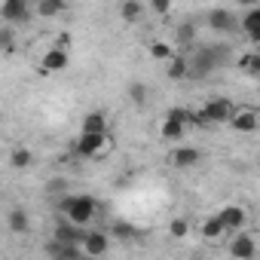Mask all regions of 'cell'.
<instances>
[{"instance_id":"6da1fadb","label":"cell","mask_w":260,"mask_h":260,"mask_svg":"<svg viewBox=\"0 0 260 260\" xmlns=\"http://www.w3.org/2000/svg\"><path fill=\"white\" fill-rule=\"evenodd\" d=\"M230 61V46H199L193 55H190V77L193 80H202V77H208L214 68H220V64H226Z\"/></svg>"},{"instance_id":"7a4b0ae2","label":"cell","mask_w":260,"mask_h":260,"mask_svg":"<svg viewBox=\"0 0 260 260\" xmlns=\"http://www.w3.org/2000/svg\"><path fill=\"white\" fill-rule=\"evenodd\" d=\"M61 208H64V214H68V220L77 223V226H86V223L95 217V199H92V196H68Z\"/></svg>"},{"instance_id":"3957f363","label":"cell","mask_w":260,"mask_h":260,"mask_svg":"<svg viewBox=\"0 0 260 260\" xmlns=\"http://www.w3.org/2000/svg\"><path fill=\"white\" fill-rule=\"evenodd\" d=\"M187 122H190V110L172 107V110H169V116H166V122H162V138H166V141H178V138L184 135Z\"/></svg>"},{"instance_id":"277c9868","label":"cell","mask_w":260,"mask_h":260,"mask_svg":"<svg viewBox=\"0 0 260 260\" xmlns=\"http://www.w3.org/2000/svg\"><path fill=\"white\" fill-rule=\"evenodd\" d=\"M107 144H110V141H107L104 132H101V135H89V132H83L80 141H77L74 147H77L80 156H101V153L107 150Z\"/></svg>"},{"instance_id":"5b68a950","label":"cell","mask_w":260,"mask_h":260,"mask_svg":"<svg viewBox=\"0 0 260 260\" xmlns=\"http://www.w3.org/2000/svg\"><path fill=\"white\" fill-rule=\"evenodd\" d=\"M205 113H208V119L217 125V122H230L233 119V104H230V98H208L205 101V107H202Z\"/></svg>"},{"instance_id":"8992f818","label":"cell","mask_w":260,"mask_h":260,"mask_svg":"<svg viewBox=\"0 0 260 260\" xmlns=\"http://www.w3.org/2000/svg\"><path fill=\"white\" fill-rule=\"evenodd\" d=\"M230 125L236 128V132H254V128H260V110H254V107H242V110L233 113Z\"/></svg>"},{"instance_id":"52a82bcc","label":"cell","mask_w":260,"mask_h":260,"mask_svg":"<svg viewBox=\"0 0 260 260\" xmlns=\"http://www.w3.org/2000/svg\"><path fill=\"white\" fill-rule=\"evenodd\" d=\"M55 242H61V245H83V242H86V233H80L77 223L61 220L58 230H55Z\"/></svg>"},{"instance_id":"ba28073f","label":"cell","mask_w":260,"mask_h":260,"mask_svg":"<svg viewBox=\"0 0 260 260\" xmlns=\"http://www.w3.org/2000/svg\"><path fill=\"white\" fill-rule=\"evenodd\" d=\"M28 16H31V10H28L25 0H7V4L0 7V19L4 22H25Z\"/></svg>"},{"instance_id":"9c48e42d","label":"cell","mask_w":260,"mask_h":260,"mask_svg":"<svg viewBox=\"0 0 260 260\" xmlns=\"http://www.w3.org/2000/svg\"><path fill=\"white\" fill-rule=\"evenodd\" d=\"M46 254H49L52 260H83L80 245H61V242H55V239L46 245Z\"/></svg>"},{"instance_id":"30bf717a","label":"cell","mask_w":260,"mask_h":260,"mask_svg":"<svg viewBox=\"0 0 260 260\" xmlns=\"http://www.w3.org/2000/svg\"><path fill=\"white\" fill-rule=\"evenodd\" d=\"M254 251H257V245H254V236H236L233 239V245H230V254L236 257V260H251L254 257Z\"/></svg>"},{"instance_id":"8fae6325","label":"cell","mask_w":260,"mask_h":260,"mask_svg":"<svg viewBox=\"0 0 260 260\" xmlns=\"http://www.w3.org/2000/svg\"><path fill=\"white\" fill-rule=\"evenodd\" d=\"M202 159V153L196 150V147H175L172 150V166L175 169H190V166H196Z\"/></svg>"},{"instance_id":"7c38bea8","label":"cell","mask_w":260,"mask_h":260,"mask_svg":"<svg viewBox=\"0 0 260 260\" xmlns=\"http://www.w3.org/2000/svg\"><path fill=\"white\" fill-rule=\"evenodd\" d=\"M68 68V52L64 49H49L43 55V71L46 74H55V71H64Z\"/></svg>"},{"instance_id":"4fadbf2b","label":"cell","mask_w":260,"mask_h":260,"mask_svg":"<svg viewBox=\"0 0 260 260\" xmlns=\"http://www.w3.org/2000/svg\"><path fill=\"white\" fill-rule=\"evenodd\" d=\"M83 251H86L89 257H101V254L107 251V236H104V233H86Z\"/></svg>"},{"instance_id":"5bb4252c","label":"cell","mask_w":260,"mask_h":260,"mask_svg":"<svg viewBox=\"0 0 260 260\" xmlns=\"http://www.w3.org/2000/svg\"><path fill=\"white\" fill-rule=\"evenodd\" d=\"M220 220H223L226 230H239V226L245 223V208H239V205H226V208H220Z\"/></svg>"},{"instance_id":"9a60e30c","label":"cell","mask_w":260,"mask_h":260,"mask_svg":"<svg viewBox=\"0 0 260 260\" xmlns=\"http://www.w3.org/2000/svg\"><path fill=\"white\" fill-rule=\"evenodd\" d=\"M184 77H190V58L178 52V55L169 61V80H184Z\"/></svg>"},{"instance_id":"2e32d148","label":"cell","mask_w":260,"mask_h":260,"mask_svg":"<svg viewBox=\"0 0 260 260\" xmlns=\"http://www.w3.org/2000/svg\"><path fill=\"white\" fill-rule=\"evenodd\" d=\"M223 233H226V226H223L220 214H214V217H205V220H202V236H205V239H220Z\"/></svg>"},{"instance_id":"e0dca14e","label":"cell","mask_w":260,"mask_h":260,"mask_svg":"<svg viewBox=\"0 0 260 260\" xmlns=\"http://www.w3.org/2000/svg\"><path fill=\"white\" fill-rule=\"evenodd\" d=\"M104 128H107L104 113H86V119H83V132H89V135H101Z\"/></svg>"},{"instance_id":"ac0fdd59","label":"cell","mask_w":260,"mask_h":260,"mask_svg":"<svg viewBox=\"0 0 260 260\" xmlns=\"http://www.w3.org/2000/svg\"><path fill=\"white\" fill-rule=\"evenodd\" d=\"M208 25H211L214 31H230V28H233V16H230L226 10H211V13H208Z\"/></svg>"},{"instance_id":"d6986e66","label":"cell","mask_w":260,"mask_h":260,"mask_svg":"<svg viewBox=\"0 0 260 260\" xmlns=\"http://www.w3.org/2000/svg\"><path fill=\"white\" fill-rule=\"evenodd\" d=\"M37 13L46 16V19H52V16H58V13H64V4H61V0H40V4H37Z\"/></svg>"},{"instance_id":"ffe728a7","label":"cell","mask_w":260,"mask_h":260,"mask_svg":"<svg viewBox=\"0 0 260 260\" xmlns=\"http://www.w3.org/2000/svg\"><path fill=\"white\" fill-rule=\"evenodd\" d=\"M178 40H181V49H184V52L193 46V40H196V31H193V25H190V22H184V25L178 28ZM193 49H196V46H193Z\"/></svg>"},{"instance_id":"44dd1931","label":"cell","mask_w":260,"mask_h":260,"mask_svg":"<svg viewBox=\"0 0 260 260\" xmlns=\"http://www.w3.org/2000/svg\"><path fill=\"white\" fill-rule=\"evenodd\" d=\"M150 55H153V58H159V61H172V58H175L178 52H175V49H172L169 43H162V40H156V43L150 46Z\"/></svg>"},{"instance_id":"7402d4cb","label":"cell","mask_w":260,"mask_h":260,"mask_svg":"<svg viewBox=\"0 0 260 260\" xmlns=\"http://www.w3.org/2000/svg\"><path fill=\"white\" fill-rule=\"evenodd\" d=\"M10 230H13V233H25V230H28V214H25L22 208L10 211Z\"/></svg>"},{"instance_id":"603a6c76","label":"cell","mask_w":260,"mask_h":260,"mask_svg":"<svg viewBox=\"0 0 260 260\" xmlns=\"http://www.w3.org/2000/svg\"><path fill=\"white\" fill-rule=\"evenodd\" d=\"M141 13H144V7H141V4H135V0H128V4H122V7H119V16H122L125 22H135Z\"/></svg>"},{"instance_id":"cb8c5ba5","label":"cell","mask_w":260,"mask_h":260,"mask_svg":"<svg viewBox=\"0 0 260 260\" xmlns=\"http://www.w3.org/2000/svg\"><path fill=\"white\" fill-rule=\"evenodd\" d=\"M242 28H245V34H248V31H254V28H260V7H254V10H248V13H245Z\"/></svg>"},{"instance_id":"d4e9b609","label":"cell","mask_w":260,"mask_h":260,"mask_svg":"<svg viewBox=\"0 0 260 260\" xmlns=\"http://www.w3.org/2000/svg\"><path fill=\"white\" fill-rule=\"evenodd\" d=\"M128 98H132L135 104H144L147 101V86L144 83H132L128 86Z\"/></svg>"},{"instance_id":"484cf974","label":"cell","mask_w":260,"mask_h":260,"mask_svg":"<svg viewBox=\"0 0 260 260\" xmlns=\"http://www.w3.org/2000/svg\"><path fill=\"white\" fill-rule=\"evenodd\" d=\"M13 166H16V169H25V166H31V150H25V147L13 150Z\"/></svg>"},{"instance_id":"4316f807","label":"cell","mask_w":260,"mask_h":260,"mask_svg":"<svg viewBox=\"0 0 260 260\" xmlns=\"http://www.w3.org/2000/svg\"><path fill=\"white\" fill-rule=\"evenodd\" d=\"M169 233H172L175 239H184V236L190 233V223H187L184 217H178V220H172V226H169Z\"/></svg>"},{"instance_id":"83f0119b","label":"cell","mask_w":260,"mask_h":260,"mask_svg":"<svg viewBox=\"0 0 260 260\" xmlns=\"http://www.w3.org/2000/svg\"><path fill=\"white\" fill-rule=\"evenodd\" d=\"M113 236H116V239H132L135 230L128 226V223H116V226H113Z\"/></svg>"},{"instance_id":"f1b7e54d","label":"cell","mask_w":260,"mask_h":260,"mask_svg":"<svg viewBox=\"0 0 260 260\" xmlns=\"http://www.w3.org/2000/svg\"><path fill=\"white\" fill-rule=\"evenodd\" d=\"M0 43H4V49H7V52H13V34H10V28L0 31Z\"/></svg>"},{"instance_id":"f546056e","label":"cell","mask_w":260,"mask_h":260,"mask_svg":"<svg viewBox=\"0 0 260 260\" xmlns=\"http://www.w3.org/2000/svg\"><path fill=\"white\" fill-rule=\"evenodd\" d=\"M248 40H251L254 46H260V28H254V31H248Z\"/></svg>"},{"instance_id":"4dcf8cb0","label":"cell","mask_w":260,"mask_h":260,"mask_svg":"<svg viewBox=\"0 0 260 260\" xmlns=\"http://www.w3.org/2000/svg\"><path fill=\"white\" fill-rule=\"evenodd\" d=\"M153 10H156V13H169V10H172V7H169V4H166V0H156V4H153Z\"/></svg>"}]
</instances>
